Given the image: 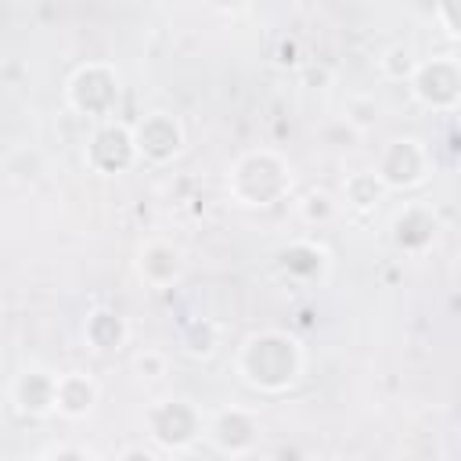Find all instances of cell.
<instances>
[{"label": "cell", "instance_id": "obj_1", "mask_svg": "<svg viewBox=\"0 0 461 461\" xmlns=\"http://www.w3.org/2000/svg\"><path fill=\"white\" fill-rule=\"evenodd\" d=\"M238 375L259 393H285L303 375V342L288 331H252L238 346Z\"/></svg>", "mask_w": 461, "mask_h": 461}, {"label": "cell", "instance_id": "obj_2", "mask_svg": "<svg viewBox=\"0 0 461 461\" xmlns=\"http://www.w3.org/2000/svg\"><path fill=\"white\" fill-rule=\"evenodd\" d=\"M227 191L245 209H267V205H277L292 191V169L277 151L256 148V151H245L230 166Z\"/></svg>", "mask_w": 461, "mask_h": 461}, {"label": "cell", "instance_id": "obj_3", "mask_svg": "<svg viewBox=\"0 0 461 461\" xmlns=\"http://www.w3.org/2000/svg\"><path fill=\"white\" fill-rule=\"evenodd\" d=\"M65 97L79 115L104 122L115 115L119 104V72L108 61H86L68 76Z\"/></svg>", "mask_w": 461, "mask_h": 461}, {"label": "cell", "instance_id": "obj_4", "mask_svg": "<svg viewBox=\"0 0 461 461\" xmlns=\"http://www.w3.org/2000/svg\"><path fill=\"white\" fill-rule=\"evenodd\" d=\"M407 83H411L414 101L432 112H454L461 101V68H457V58L450 54L418 61Z\"/></svg>", "mask_w": 461, "mask_h": 461}, {"label": "cell", "instance_id": "obj_5", "mask_svg": "<svg viewBox=\"0 0 461 461\" xmlns=\"http://www.w3.org/2000/svg\"><path fill=\"white\" fill-rule=\"evenodd\" d=\"M429 169H432V158H429V148L418 137H393L382 148L378 166H375L385 191H411V187L425 184Z\"/></svg>", "mask_w": 461, "mask_h": 461}, {"label": "cell", "instance_id": "obj_6", "mask_svg": "<svg viewBox=\"0 0 461 461\" xmlns=\"http://www.w3.org/2000/svg\"><path fill=\"white\" fill-rule=\"evenodd\" d=\"M148 436L158 450H187L202 436V414L187 400H158L148 407Z\"/></svg>", "mask_w": 461, "mask_h": 461}, {"label": "cell", "instance_id": "obj_7", "mask_svg": "<svg viewBox=\"0 0 461 461\" xmlns=\"http://www.w3.org/2000/svg\"><path fill=\"white\" fill-rule=\"evenodd\" d=\"M86 166L101 176H119L126 173L130 166H137V148H133V133L126 122H115V119H104L94 126L90 140H86V151H83Z\"/></svg>", "mask_w": 461, "mask_h": 461}, {"label": "cell", "instance_id": "obj_8", "mask_svg": "<svg viewBox=\"0 0 461 461\" xmlns=\"http://www.w3.org/2000/svg\"><path fill=\"white\" fill-rule=\"evenodd\" d=\"M133 133V148H137V162H151V166H166L180 155L184 148V126L176 115L169 112H148L144 119H137L130 126Z\"/></svg>", "mask_w": 461, "mask_h": 461}, {"label": "cell", "instance_id": "obj_9", "mask_svg": "<svg viewBox=\"0 0 461 461\" xmlns=\"http://www.w3.org/2000/svg\"><path fill=\"white\" fill-rule=\"evenodd\" d=\"M205 432H209V439L220 454L241 457V454H252V447L259 439V418L245 407H223V411L212 414Z\"/></svg>", "mask_w": 461, "mask_h": 461}, {"label": "cell", "instance_id": "obj_10", "mask_svg": "<svg viewBox=\"0 0 461 461\" xmlns=\"http://www.w3.org/2000/svg\"><path fill=\"white\" fill-rule=\"evenodd\" d=\"M436 234H439V220H436V212H432L429 205H421V202H407V205L393 216V223H389V238H393V245H396L403 256H421V252L436 241Z\"/></svg>", "mask_w": 461, "mask_h": 461}, {"label": "cell", "instance_id": "obj_11", "mask_svg": "<svg viewBox=\"0 0 461 461\" xmlns=\"http://www.w3.org/2000/svg\"><path fill=\"white\" fill-rule=\"evenodd\" d=\"M137 274L151 285V288H169L180 281L184 274V252L162 238H151L140 245L137 252Z\"/></svg>", "mask_w": 461, "mask_h": 461}, {"label": "cell", "instance_id": "obj_12", "mask_svg": "<svg viewBox=\"0 0 461 461\" xmlns=\"http://www.w3.org/2000/svg\"><path fill=\"white\" fill-rule=\"evenodd\" d=\"M97 403V382L83 371H68L54 378V411L65 418H86Z\"/></svg>", "mask_w": 461, "mask_h": 461}, {"label": "cell", "instance_id": "obj_13", "mask_svg": "<svg viewBox=\"0 0 461 461\" xmlns=\"http://www.w3.org/2000/svg\"><path fill=\"white\" fill-rule=\"evenodd\" d=\"M54 378H58V375H47V371H40V367L22 371V375L14 378V385H11V396H14L18 411L29 414V418L50 414V411H54Z\"/></svg>", "mask_w": 461, "mask_h": 461}, {"label": "cell", "instance_id": "obj_14", "mask_svg": "<svg viewBox=\"0 0 461 461\" xmlns=\"http://www.w3.org/2000/svg\"><path fill=\"white\" fill-rule=\"evenodd\" d=\"M277 267H281L285 277L321 281L328 274V249H321L317 241H292L277 252Z\"/></svg>", "mask_w": 461, "mask_h": 461}, {"label": "cell", "instance_id": "obj_15", "mask_svg": "<svg viewBox=\"0 0 461 461\" xmlns=\"http://www.w3.org/2000/svg\"><path fill=\"white\" fill-rule=\"evenodd\" d=\"M83 335H86V342H90L97 353H112V349L126 346L130 328H126V321H122L119 310L97 306V310L86 313V321H83Z\"/></svg>", "mask_w": 461, "mask_h": 461}, {"label": "cell", "instance_id": "obj_16", "mask_svg": "<svg viewBox=\"0 0 461 461\" xmlns=\"http://www.w3.org/2000/svg\"><path fill=\"white\" fill-rule=\"evenodd\" d=\"M342 194H346V202H349L353 209H375V205L382 202V194H385V184L378 180L375 169H357V173L346 176Z\"/></svg>", "mask_w": 461, "mask_h": 461}, {"label": "cell", "instance_id": "obj_17", "mask_svg": "<svg viewBox=\"0 0 461 461\" xmlns=\"http://www.w3.org/2000/svg\"><path fill=\"white\" fill-rule=\"evenodd\" d=\"M180 346H184V353H191V357H212L216 346H220V328H216L212 321L198 317V321H191V324L180 331Z\"/></svg>", "mask_w": 461, "mask_h": 461}, {"label": "cell", "instance_id": "obj_18", "mask_svg": "<svg viewBox=\"0 0 461 461\" xmlns=\"http://www.w3.org/2000/svg\"><path fill=\"white\" fill-rule=\"evenodd\" d=\"M414 65H418V58H414V50H411L407 43H393V47L378 58L382 76H385V79H393V83H407V79H411V72H414Z\"/></svg>", "mask_w": 461, "mask_h": 461}, {"label": "cell", "instance_id": "obj_19", "mask_svg": "<svg viewBox=\"0 0 461 461\" xmlns=\"http://www.w3.org/2000/svg\"><path fill=\"white\" fill-rule=\"evenodd\" d=\"M346 122H349V126H357V130L375 126V122H378V101H375V97H367V94L349 97V104H346Z\"/></svg>", "mask_w": 461, "mask_h": 461}, {"label": "cell", "instance_id": "obj_20", "mask_svg": "<svg viewBox=\"0 0 461 461\" xmlns=\"http://www.w3.org/2000/svg\"><path fill=\"white\" fill-rule=\"evenodd\" d=\"M299 212H303L306 223H328V220L335 216V202H331V194H324V191H310V194L299 202Z\"/></svg>", "mask_w": 461, "mask_h": 461}, {"label": "cell", "instance_id": "obj_21", "mask_svg": "<svg viewBox=\"0 0 461 461\" xmlns=\"http://www.w3.org/2000/svg\"><path fill=\"white\" fill-rule=\"evenodd\" d=\"M133 371L140 375V378H162L166 375V357L158 353V349H144V353H137V360H133Z\"/></svg>", "mask_w": 461, "mask_h": 461}, {"label": "cell", "instance_id": "obj_22", "mask_svg": "<svg viewBox=\"0 0 461 461\" xmlns=\"http://www.w3.org/2000/svg\"><path fill=\"white\" fill-rule=\"evenodd\" d=\"M454 4L457 0H432V18L450 32V36H457V18H454Z\"/></svg>", "mask_w": 461, "mask_h": 461}, {"label": "cell", "instance_id": "obj_23", "mask_svg": "<svg viewBox=\"0 0 461 461\" xmlns=\"http://www.w3.org/2000/svg\"><path fill=\"white\" fill-rule=\"evenodd\" d=\"M43 457H90L86 447H47Z\"/></svg>", "mask_w": 461, "mask_h": 461}, {"label": "cell", "instance_id": "obj_24", "mask_svg": "<svg viewBox=\"0 0 461 461\" xmlns=\"http://www.w3.org/2000/svg\"><path fill=\"white\" fill-rule=\"evenodd\" d=\"M241 0H212V7H220V11H230V7H238Z\"/></svg>", "mask_w": 461, "mask_h": 461}]
</instances>
